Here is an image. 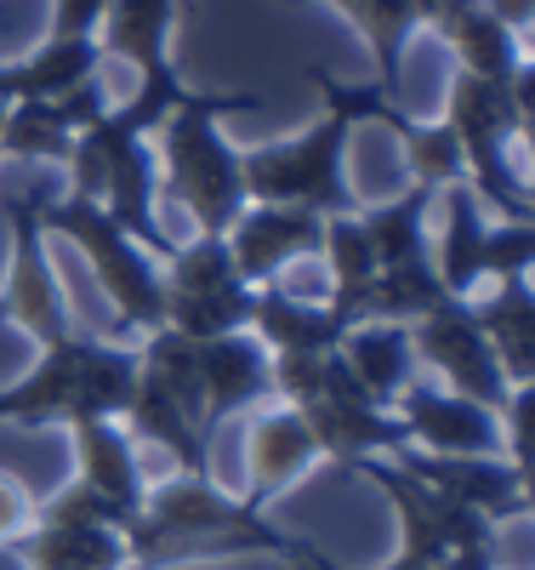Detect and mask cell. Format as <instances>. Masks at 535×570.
I'll list each match as a JSON object with an SVG mask.
<instances>
[{
  "instance_id": "cell-17",
  "label": "cell",
  "mask_w": 535,
  "mask_h": 570,
  "mask_svg": "<svg viewBox=\"0 0 535 570\" xmlns=\"http://www.w3.org/2000/svg\"><path fill=\"white\" fill-rule=\"evenodd\" d=\"M439 200H445V223H439V234H427V263H433V274H439L445 297L467 303L484 285V240H491V217H484V200L473 195L467 183L439 188Z\"/></svg>"
},
{
  "instance_id": "cell-2",
  "label": "cell",
  "mask_w": 535,
  "mask_h": 570,
  "mask_svg": "<svg viewBox=\"0 0 535 570\" xmlns=\"http://www.w3.org/2000/svg\"><path fill=\"white\" fill-rule=\"evenodd\" d=\"M262 98L257 91H194V98L155 131L160 137V188L166 200L194 223V234H228V223L246 212V171L239 149L222 137L228 115H246Z\"/></svg>"
},
{
  "instance_id": "cell-20",
  "label": "cell",
  "mask_w": 535,
  "mask_h": 570,
  "mask_svg": "<svg viewBox=\"0 0 535 570\" xmlns=\"http://www.w3.org/2000/svg\"><path fill=\"white\" fill-rule=\"evenodd\" d=\"M171 35H177V0H109L97 46L103 58H120L137 80L171 75Z\"/></svg>"
},
{
  "instance_id": "cell-24",
  "label": "cell",
  "mask_w": 535,
  "mask_h": 570,
  "mask_svg": "<svg viewBox=\"0 0 535 570\" xmlns=\"http://www.w3.org/2000/svg\"><path fill=\"white\" fill-rule=\"evenodd\" d=\"M325 7H336L370 46V58H376V91L382 98H394L399 91V63H405V46L410 35L422 29L416 18V0H325Z\"/></svg>"
},
{
  "instance_id": "cell-31",
  "label": "cell",
  "mask_w": 535,
  "mask_h": 570,
  "mask_svg": "<svg viewBox=\"0 0 535 570\" xmlns=\"http://www.w3.org/2000/svg\"><path fill=\"white\" fill-rule=\"evenodd\" d=\"M478 7L491 12L496 23H507V29H513L518 40L529 35V12H535V0H478Z\"/></svg>"
},
{
  "instance_id": "cell-5",
  "label": "cell",
  "mask_w": 535,
  "mask_h": 570,
  "mask_svg": "<svg viewBox=\"0 0 535 570\" xmlns=\"http://www.w3.org/2000/svg\"><path fill=\"white\" fill-rule=\"evenodd\" d=\"M330 104V98H325ZM348 142H354V115L330 104L314 126L297 137L268 142V149H239V171H246V200L262 206H303L319 217L359 212L354 177H348Z\"/></svg>"
},
{
  "instance_id": "cell-22",
  "label": "cell",
  "mask_w": 535,
  "mask_h": 570,
  "mask_svg": "<svg viewBox=\"0 0 535 570\" xmlns=\"http://www.w3.org/2000/svg\"><path fill=\"white\" fill-rule=\"evenodd\" d=\"M23 570H131V548L120 525H34L12 542Z\"/></svg>"
},
{
  "instance_id": "cell-23",
  "label": "cell",
  "mask_w": 535,
  "mask_h": 570,
  "mask_svg": "<svg viewBox=\"0 0 535 570\" xmlns=\"http://www.w3.org/2000/svg\"><path fill=\"white\" fill-rule=\"evenodd\" d=\"M439 200V188H422V183H405L394 200H376L365 206L359 200V223L376 246V263L382 268H405V263H427V212Z\"/></svg>"
},
{
  "instance_id": "cell-28",
  "label": "cell",
  "mask_w": 535,
  "mask_h": 570,
  "mask_svg": "<svg viewBox=\"0 0 535 570\" xmlns=\"http://www.w3.org/2000/svg\"><path fill=\"white\" fill-rule=\"evenodd\" d=\"M529 257H535V228L496 217V223H491V240H484V279L529 274Z\"/></svg>"
},
{
  "instance_id": "cell-13",
  "label": "cell",
  "mask_w": 535,
  "mask_h": 570,
  "mask_svg": "<svg viewBox=\"0 0 535 570\" xmlns=\"http://www.w3.org/2000/svg\"><path fill=\"white\" fill-rule=\"evenodd\" d=\"M239 451H246V502H257V508L285 497L319 462V445L308 434L303 411L279 405V400H262L246 411V440H239Z\"/></svg>"
},
{
  "instance_id": "cell-19",
  "label": "cell",
  "mask_w": 535,
  "mask_h": 570,
  "mask_svg": "<svg viewBox=\"0 0 535 570\" xmlns=\"http://www.w3.org/2000/svg\"><path fill=\"white\" fill-rule=\"evenodd\" d=\"M97 63H103V46L97 40L46 35L34 52L0 63V104H58L75 86L97 80Z\"/></svg>"
},
{
  "instance_id": "cell-8",
  "label": "cell",
  "mask_w": 535,
  "mask_h": 570,
  "mask_svg": "<svg viewBox=\"0 0 535 570\" xmlns=\"http://www.w3.org/2000/svg\"><path fill=\"white\" fill-rule=\"evenodd\" d=\"M303 422H308V434L319 445V462H336V468H354L365 456H394L405 445V428L399 416L376 405L359 383H354V371L343 365V354H325V383L308 405H297Z\"/></svg>"
},
{
  "instance_id": "cell-9",
  "label": "cell",
  "mask_w": 535,
  "mask_h": 570,
  "mask_svg": "<svg viewBox=\"0 0 535 570\" xmlns=\"http://www.w3.org/2000/svg\"><path fill=\"white\" fill-rule=\"evenodd\" d=\"M410 348H416V365L439 376V389H450V394H467L491 411H502V400L513 394L507 371H502L491 337L478 331V320L467 314V303H439L433 314H422L410 325Z\"/></svg>"
},
{
  "instance_id": "cell-4",
  "label": "cell",
  "mask_w": 535,
  "mask_h": 570,
  "mask_svg": "<svg viewBox=\"0 0 535 570\" xmlns=\"http://www.w3.org/2000/svg\"><path fill=\"white\" fill-rule=\"evenodd\" d=\"M34 217L46 234H58V240H69L91 279H97V292L109 297L115 308V337L137 343V337H149V331L166 325V279H160V257L149 246H137L131 234L97 206V200H34Z\"/></svg>"
},
{
  "instance_id": "cell-15",
  "label": "cell",
  "mask_w": 535,
  "mask_h": 570,
  "mask_svg": "<svg viewBox=\"0 0 535 570\" xmlns=\"http://www.w3.org/2000/svg\"><path fill=\"white\" fill-rule=\"evenodd\" d=\"M200 389H206V428L217 434L228 416H246L251 405L274 400V360L251 331L206 337L200 343Z\"/></svg>"
},
{
  "instance_id": "cell-33",
  "label": "cell",
  "mask_w": 535,
  "mask_h": 570,
  "mask_svg": "<svg viewBox=\"0 0 535 570\" xmlns=\"http://www.w3.org/2000/svg\"><path fill=\"white\" fill-rule=\"evenodd\" d=\"M0 120H7V104H0Z\"/></svg>"
},
{
  "instance_id": "cell-7",
  "label": "cell",
  "mask_w": 535,
  "mask_h": 570,
  "mask_svg": "<svg viewBox=\"0 0 535 570\" xmlns=\"http://www.w3.org/2000/svg\"><path fill=\"white\" fill-rule=\"evenodd\" d=\"M34 188L7 200V217H12V257H7V279H0V320H12L23 337H34L40 348L58 343L75 331V314H69V297L58 285V263H52V234L40 228L34 217Z\"/></svg>"
},
{
  "instance_id": "cell-27",
  "label": "cell",
  "mask_w": 535,
  "mask_h": 570,
  "mask_svg": "<svg viewBox=\"0 0 535 570\" xmlns=\"http://www.w3.org/2000/svg\"><path fill=\"white\" fill-rule=\"evenodd\" d=\"M75 126L58 104H7V120H0V155L12 160H52L63 166L75 149Z\"/></svg>"
},
{
  "instance_id": "cell-21",
  "label": "cell",
  "mask_w": 535,
  "mask_h": 570,
  "mask_svg": "<svg viewBox=\"0 0 535 570\" xmlns=\"http://www.w3.org/2000/svg\"><path fill=\"white\" fill-rule=\"evenodd\" d=\"M336 354L354 371V383L387 411H394V400L422 376L416 348H410V325H354L348 337L336 343Z\"/></svg>"
},
{
  "instance_id": "cell-18",
  "label": "cell",
  "mask_w": 535,
  "mask_h": 570,
  "mask_svg": "<svg viewBox=\"0 0 535 570\" xmlns=\"http://www.w3.org/2000/svg\"><path fill=\"white\" fill-rule=\"evenodd\" d=\"M467 314L478 320V331L491 337L507 383L524 389L535 383V297H529V274L513 279H484L467 297Z\"/></svg>"
},
{
  "instance_id": "cell-6",
  "label": "cell",
  "mask_w": 535,
  "mask_h": 570,
  "mask_svg": "<svg viewBox=\"0 0 535 570\" xmlns=\"http://www.w3.org/2000/svg\"><path fill=\"white\" fill-rule=\"evenodd\" d=\"M160 279H166V331H177V337L206 343L251 325L257 285L239 279L222 234H194V240L171 246Z\"/></svg>"
},
{
  "instance_id": "cell-30",
  "label": "cell",
  "mask_w": 535,
  "mask_h": 570,
  "mask_svg": "<svg viewBox=\"0 0 535 570\" xmlns=\"http://www.w3.org/2000/svg\"><path fill=\"white\" fill-rule=\"evenodd\" d=\"M109 0H52V29L46 35H63V40H97V23H103Z\"/></svg>"
},
{
  "instance_id": "cell-29",
  "label": "cell",
  "mask_w": 535,
  "mask_h": 570,
  "mask_svg": "<svg viewBox=\"0 0 535 570\" xmlns=\"http://www.w3.org/2000/svg\"><path fill=\"white\" fill-rule=\"evenodd\" d=\"M34 531V497L23 491V480L0 473V548H12Z\"/></svg>"
},
{
  "instance_id": "cell-12",
  "label": "cell",
  "mask_w": 535,
  "mask_h": 570,
  "mask_svg": "<svg viewBox=\"0 0 535 570\" xmlns=\"http://www.w3.org/2000/svg\"><path fill=\"white\" fill-rule=\"evenodd\" d=\"M319 234H325V217L319 212H303V206H262V200H246L228 223V257L239 268L246 285H274L285 279V268H297L303 257H319Z\"/></svg>"
},
{
  "instance_id": "cell-26",
  "label": "cell",
  "mask_w": 535,
  "mask_h": 570,
  "mask_svg": "<svg viewBox=\"0 0 535 570\" xmlns=\"http://www.w3.org/2000/svg\"><path fill=\"white\" fill-rule=\"evenodd\" d=\"M439 35L450 40L456 63H462L467 75H484V80H513V75L529 63L524 40H518L507 23H496L491 12H484V7L462 12V18H456V23H445Z\"/></svg>"
},
{
  "instance_id": "cell-16",
  "label": "cell",
  "mask_w": 535,
  "mask_h": 570,
  "mask_svg": "<svg viewBox=\"0 0 535 570\" xmlns=\"http://www.w3.org/2000/svg\"><path fill=\"white\" fill-rule=\"evenodd\" d=\"M69 445H75V480L86 491H97L120 513H137L142 508L149 473H142L137 440L126 434L120 416H80V422H69Z\"/></svg>"
},
{
  "instance_id": "cell-1",
  "label": "cell",
  "mask_w": 535,
  "mask_h": 570,
  "mask_svg": "<svg viewBox=\"0 0 535 570\" xmlns=\"http://www.w3.org/2000/svg\"><path fill=\"white\" fill-rule=\"evenodd\" d=\"M131 570H182V564H217V559H290L297 564L308 542L285 537L274 519L211 485V473H171V480H149L142 508L126 525Z\"/></svg>"
},
{
  "instance_id": "cell-10",
  "label": "cell",
  "mask_w": 535,
  "mask_h": 570,
  "mask_svg": "<svg viewBox=\"0 0 535 570\" xmlns=\"http://www.w3.org/2000/svg\"><path fill=\"white\" fill-rule=\"evenodd\" d=\"M394 416L405 428L410 451H433V456H502V428L496 411L478 405L467 394H450L439 383H416L394 400Z\"/></svg>"
},
{
  "instance_id": "cell-25",
  "label": "cell",
  "mask_w": 535,
  "mask_h": 570,
  "mask_svg": "<svg viewBox=\"0 0 535 570\" xmlns=\"http://www.w3.org/2000/svg\"><path fill=\"white\" fill-rule=\"evenodd\" d=\"M319 257H325V268H330V285H325L330 308L354 325V303L365 297V285H370L376 268H382V263H376V246H370V234H365V223H359V212L325 217Z\"/></svg>"
},
{
  "instance_id": "cell-14",
  "label": "cell",
  "mask_w": 535,
  "mask_h": 570,
  "mask_svg": "<svg viewBox=\"0 0 535 570\" xmlns=\"http://www.w3.org/2000/svg\"><path fill=\"white\" fill-rule=\"evenodd\" d=\"M246 331L268 354H330L354 325L330 308V297H314V292H297V285L274 279V285H257Z\"/></svg>"
},
{
  "instance_id": "cell-3",
  "label": "cell",
  "mask_w": 535,
  "mask_h": 570,
  "mask_svg": "<svg viewBox=\"0 0 535 570\" xmlns=\"http://www.w3.org/2000/svg\"><path fill=\"white\" fill-rule=\"evenodd\" d=\"M137 383V343L69 337L46 343L29 371L0 383V428H69L80 416H120Z\"/></svg>"
},
{
  "instance_id": "cell-32",
  "label": "cell",
  "mask_w": 535,
  "mask_h": 570,
  "mask_svg": "<svg viewBox=\"0 0 535 570\" xmlns=\"http://www.w3.org/2000/svg\"><path fill=\"white\" fill-rule=\"evenodd\" d=\"M433 570H502L496 564V542H478V548H456V553H445Z\"/></svg>"
},
{
  "instance_id": "cell-11",
  "label": "cell",
  "mask_w": 535,
  "mask_h": 570,
  "mask_svg": "<svg viewBox=\"0 0 535 570\" xmlns=\"http://www.w3.org/2000/svg\"><path fill=\"white\" fill-rule=\"evenodd\" d=\"M387 462H399L405 473H416V480L433 485V491H445L450 502L484 513L496 531L507 525V519H524L529 513V473H518L502 456H433V451L399 445Z\"/></svg>"
}]
</instances>
